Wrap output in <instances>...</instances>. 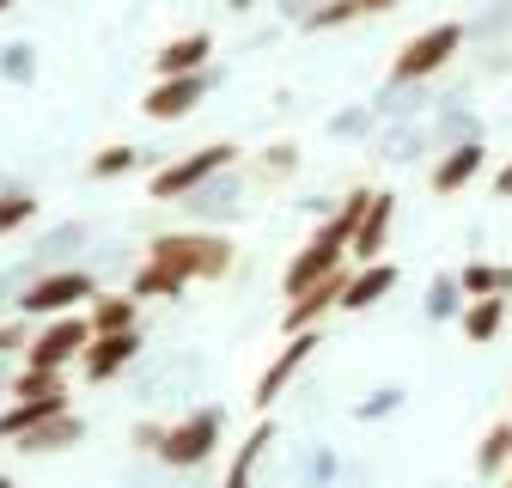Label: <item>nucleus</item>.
I'll list each match as a JSON object with an SVG mask.
<instances>
[{
    "instance_id": "obj_1",
    "label": "nucleus",
    "mask_w": 512,
    "mask_h": 488,
    "mask_svg": "<svg viewBox=\"0 0 512 488\" xmlns=\"http://www.w3.org/2000/svg\"><path fill=\"white\" fill-rule=\"evenodd\" d=\"M141 263L177 275L183 287H196V281H226L232 275L238 244L226 232H159V238H147V257Z\"/></svg>"
},
{
    "instance_id": "obj_2",
    "label": "nucleus",
    "mask_w": 512,
    "mask_h": 488,
    "mask_svg": "<svg viewBox=\"0 0 512 488\" xmlns=\"http://www.w3.org/2000/svg\"><path fill=\"white\" fill-rule=\"evenodd\" d=\"M220 440H226V409H220V403H196L183 421L159 427L153 458H159L165 470H202V464L220 452Z\"/></svg>"
},
{
    "instance_id": "obj_3",
    "label": "nucleus",
    "mask_w": 512,
    "mask_h": 488,
    "mask_svg": "<svg viewBox=\"0 0 512 488\" xmlns=\"http://www.w3.org/2000/svg\"><path fill=\"white\" fill-rule=\"evenodd\" d=\"M98 293V275L92 269H43L31 275L19 293H13V318L25 324H43V318H61V312H86V299Z\"/></svg>"
},
{
    "instance_id": "obj_4",
    "label": "nucleus",
    "mask_w": 512,
    "mask_h": 488,
    "mask_svg": "<svg viewBox=\"0 0 512 488\" xmlns=\"http://www.w3.org/2000/svg\"><path fill=\"white\" fill-rule=\"evenodd\" d=\"M470 43V25L464 19H439L427 31H415L397 55H391V86H421L433 74H445L458 61V49Z\"/></svg>"
},
{
    "instance_id": "obj_5",
    "label": "nucleus",
    "mask_w": 512,
    "mask_h": 488,
    "mask_svg": "<svg viewBox=\"0 0 512 488\" xmlns=\"http://www.w3.org/2000/svg\"><path fill=\"white\" fill-rule=\"evenodd\" d=\"M238 165V147L232 141H208V147H196V153H177V159H165L153 177H147V202H183V196H196L208 177H220V171H232Z\"/></svg>"
},
{
    "instance_id": "obj_6",
    "label": "nucleus",
    "mask_w": 512,
    "mask_h": 488,
    "mask_svg": "<svg viewBox=\"0 0 512 488\" xmlns=\"http://www.w3.org/2000/svg\"><path fill=\"white\" fill-rule=\"evenodd\" d=\"M86 342H92V324H86V312L43 318V324L25 336V354H19V366H31V373H68V366H80Z\"/></svg>"
},
{
    "instance_id": "obj_7",
    "label": "nucleus",
    "mask_w": 512,
    "mask_h": 488,
    "mask_svg": "<svg viewBox=\"0 0 512 488\" xmlns=\"http://www.w3.org/2000/svg\"><path fill=\"white\" fill-rule=\"evenodd\" d=\"M324 348V330H293L281 348H275V360L263 366V373H256V385H250V409L256 415H269V403H281L287 397V385L305 373V360Z\"/></svg>"
},
{
    "instance_id": "obj_8",
    "label": "nucleus",
    "mask_w": 512,
    "mask_h": 488,
    "mask_svg": "<svg viewBox=\"0 0 512 488\" xmlns=\"http://www.w3.org/2000/svg\"><path fill=\"white\" fill-rule=\"evenodd\" d=\"M208 86H214V68H202V74H165V80L147 86L141 116H147V122H183L189 110L208 98Z\"/></svg>"
},
{
    "instance_id": "obj_9",
    "label": "nucleus",
    "mask_w": 512,
    "mask_h": 488,
    "mask_svg": "<svg viewBox=\"0 0 512 488\" xmlns=\"http://www.w3.org/2000/svg\"><path fill=\"white\" fill-rule=\"evenodd\" d=\"M86 244H92V226H86V220H61V226H49V232L31 244L19 269H25V281L43 275V269H74V263L86 257Z\"/></svg>"
},
{
    "instance_id": "obj_10",
    "label": "nucleus",
    "mask_w": 512,
    "mask_h": 488,
    "mask_svg": "<svg viewBox=\"0 0 512 488\" xmlns=\"http://www.w3.org/2000/svg\"><path fill=\"white\" fill-rule=\"evenodd\" d=\"M391 220H397V196H391V190H372L366 208H360L354 226H348V257H354V263H378L384 244H391Z\"/></svg>"
},
{
    "instance_id": "obj_11",
    "label": "nucleus",
    "mask_w": 512,
    "mask_h": 488,
    "mask_svg": "<svg viewBox=\"0 0 512 488\" xmlns=\"http://www.w3.org/2000/svg\"><path fill=\"white\" fill-rule=\"evenodd\" d=\"M135 360H141V330H110V336H92V342H86L80 373H86L92 385H110V379H122Z\"/></svg>"
},
{
    "instance_id": "obj_12",
    "label": "nucleus",
    "mask_w": 512,
    "mask_h": 488,
    "mask_svg": "<svg viewBox=\"0 0 512 488\" xmlns=\"http://www.w3.org/2000/svg\"><path fill=\"white\" fill-rule=\"evenodd\" d=\"M342 275H348V269H336V275H324L317 287L293 293L287 312H281V330H287V336H293V330H324V318L342 305Z\"/></svg>"
},
{
    "instance_id": "obj_13",
    "label": "nucleus",
    "mask_w": 512,
    "mask_h": 488,
    "mask_svg": "<svg viewBox=\"0 0 512 488\" xmlns=\"http://www.w3.org/2000/svg\"><path fill=\"white\" fill-rule=\"evenodd\" d=\"M488 171V147L482 141H452L439 153V165H433V196H458V190H470V183Z\"/></svg>"
},
{
    "instance_id": "obj_14",
    "label": "nucleus",
    "mask_w": 512,
    "mask_h": 488,
    "mask_svg": "<svg viewBox=\"0 0 512 488\" xmlns=\"http://www.w3.org/2000/svg\"><path fill=\"white\" fill-rule=\"evenodd\" d=\"M202 68H214V37L208 31H183V37L159 43V55H153V80H165V74H202Z\"/></svg>"
},
{
    "instance_id": "obj_15",
    "label": "nucleus",
    "mask_w": 512,
    "mask_h": 488,
    "mask_svg": "<svg viewBox=\"0 0 512 488\" xmlns=\"http://www.w3.org/2000/svg\"><path fill=\"white\" fill-rule=\"evenodd\" d=\"M397 287V269L391 263H354L348 275H342V305H336V312H372V305L384 299V293H391Z\"/></svg>"
},
{
    "instance_id": "obj_16",
    "label": "nucleus",
    "mask_w": 512,
    "mask_h": 488,
    "mask_svg": "<svg viewBox=\"0 0 512 488\" xmlns=\"http://www.w3.org/2000/svg\"><path fill=\"white\" fill-rule=\"evenodd\" d=\"M80 440H86V421H80L74 409H61V415H49V421L25 427L13 446H19V452H31V458H43V452H68V446H80Z\"/></svg>"
},
{
    "instance_id": "obj_17",
    "label": "nucleus",
    "mask_w": 512,
    "mask_h": 488,
    "mask_svg": "<svg viewBox=\"0 0 512 488\" xmlns=\"http://www.w3.org/2000/svg\"><path fill=\"white\" fill-rule=\"evenodd\" d=\"M506 318H512V299H506V293H482V299H464V305H458L464 342H494V336L506 330Z\"/></svg>"
},
{
    "instance_id": "obj_18",
    "label": "nucleus",
    "mask_w": 512,
    "mask_h": 488,
    "mask_svg": "<svg viewBox=\"0 0 512 488\" xmlns=\"http://www.w3.org/2000/svg\"><path fill=\"white\" fill-rule=\"evenodd\" d=\"M86 324H92V336L135 330V324H141V299L128 293V287H122V293H104V287H98V293L86 299Z\"/></svg>"
},
{
    "instance_id": "obj_19",
    "label": "nucleus",
    "mask_w": 512,
    "mask_h": 488,
    "mask_svg": "<svg viewBox=\"0 0 512 488\" xmlns=\"http://www.w3.org/2000/svg\"><path fill=\"white\" fill-rule=\"evenodd\" d=\"M61 409H74V397H68V391H49V397H13L7 409H0V440H19L25 427L49 421V415H61Z\"/></svg>"
},
{
    "instance_id": "obj_20",
    "label": "nucleus",
    "mask_w": 512,
    "mask_h": 488,
    "mask_svg": "<svg viewBox=\"0 0 512 488\" xmlns=\"http://www.w3.org/2000/svg\"><path fill=\"white\" fill-rule=\"evenodd\" d=\"M183 208L196 214V220H232V214H238V177H232V171L208 177L196 196H183Z\"/></svg>"
},
{
    "instance_id": "obj_21",
    "label": "nucleus",
    "mask_w": 512,
    "mask_h": 488,
    "mask_svg": "<svg viewBox=\"0 0 512 488\" xmlns=\"http://www.w3.org/2000/svg\"><path fill=\"white\" fill-rule=\"evenodd\" d=\"M269 440H275V421H256L250 434H244V446L232 452V470H226V488H250V476H256V464H263V452H269Z\"/></svg>"
},
{
    "instance_id": "obj_22",
    "label": "nucleus",
    "mask_w": 512,
    "mask_h": 488,
    "mask_svg": "<svg viewBox=\"0 0 512 488\" xmlns=\"http://www.w3.org/2000/svg\"><path fill=\"white\" fill-rule=\"evenodd\" d=\"M299 165H305L299 141H275V147H263V153L250 159V177H256V183H293Z\"/></svg>"
},
{
    "instance_id": "obj_23",
    "label": "nucleus",
    "mask_w": 512,
    "mask_h": 488,
    "mask_svg": "<svg viewBox=\"0 0 512 488\" xmlns=\"http://www.w3.org/2000/svg\"><path fill=\"white\" fill-rule=\"evenodd\" d=\"M506 464H512V421L500 415L488 434H482V446H476V476H506Z\"/></svg>"
},
{
    "instance_id": "obj_24",
    "label": "nucleus",
    "mask_w": 512,
    "mask_h": 488,
    "mask_svg": "<svg viewBox=\"0 0 512 488\" xmlns=\"http://www.w3.org/2000/svg\"><path fill=\"white\" fill-rule=\"evenodd\" d=\"M458 293L464 299H482V293H506L512 299V263H464Z\"/></svg>"
},
{
    "instance_id": "obj_25",
    "label": "nucleus",
    "mask_w": 512,
    "mask_h": 488,
    "mask_svg": "<svg viewBox=\"0 0 512 488\" xmlns=\"http://www.w3.org/2000/svg\"><path fill=\"white\" fill-rule=\"evenodd\" d=\"M0 80H7V86H31L37 80V43H25V37L0 43Z\"/></svg>"
},
{
    "instance_id": "obj_26",
    "label": "nucleus",
    "mask_w": 512,
    "mask_h": 488,
    "mask_svg": "<svg viewBox=\"0 0 512 488\" xmlns=\"http://www.w3.org/2000/svg\"><path fill=\"white\" fill-rule=\"evenodd\" d=\"M141 165V147H128V141H110V147H98L92 159H86V171L98 177V183H110V177H128Z\"/></svg>"
},
{
    "instance_id": "obj_27",
    "label": "nucleus",
    "mask_w": 512,
    "mask_h": 488,
    "mask_svg": "<svg viewBox=\"0 0 512 488\" xmlns=\"http://www.w3.org/2000/svg\"><path fill=\"white\" fill-rule=\"evenodd\" d=\"M128 293H135L141 305H147V299H183V281L165 275V269H153V263H141L135 275H128Z\"/></svg>"
},
{
    "instance_id": "obj_28",
    "label": "nucleus",
    "mask_w": 512,
    "mask_h": 488,
    "mask_svg": "<svg viewBox=\"0 0 512 488\" xmlns=\"http://www.w3.org/2000/svg\"><path fill=\"white\" fill-rule=\"evenodd\" d=\"M37 220V196L31 190H0V238H19Z\"/></svg>"
},
{
    "instance_id": "obj_29",
    "label": "nucleus",
    "mask_w": 512,
    "mask_h": 488,
    "mask_svg": "<svg viewBox=\"0 0 512 488\" xmlns=\"http://www.w3.org/2000/svg\"><path fill=\"white\" fill-rule=\"evenodd\" d=\"M458 305H464L458 275H433V287H427V318H433V324H445V318H458Z\"/></svg>"
},
{
    "instance_id": "obj_30",
    "label": "nucleus",
    "mask_w": 512,
    "mask_h": 488,
    "mask_svg": "<svg viewBox=\"0 0 512 488\" xmlns=\"http://www.w3.org/2000/svg\"><path fill=\"white\" fill-rule=\"evenodd\" d=\"M354 19H360L354 0H324V7H311L299 25H305V31H342V25H354Z\"/></svg>"
},
{
    "instance_id": "obj_31",
    "label": "nucleus",
    "mask_w": 512,
    "mask_h": 488,
    "mask_svg": "<svg viewBox=\"0 0 512 488\" xmlns=\"http://www.w3.org/2000/svg\"><path fill=\"white\" fill-rule=\"evenodd\" d=\"M397 409H403V385H384V391H378V397H366L354 415H360V421H384V415H397Z\"/></svg>"
},
{
    "instance_id": "obj_32",
    "label": "nucleus",
    "mask_w": 512,
    "mask_h": 488,
    "mask_svg": "<svg viewBox=\"0 0 512 488\" xmlns=\"http://www.w3.org/2000/svg\"><path fill=\"white\" fill-rule=\"evenodd\" d=\"M25 318H13V324H0V360H13V354H25Z\"/></svg>"
},
{
    "instance_id": "obj_33",
    "label": "nucleus",
    "mask_w": 512,
    "mask_h": 488,
    "mask_svg": "<svg viewBox=\"0 0 512 488\" xmlns=\"http://www.w3.org/2000/svg\"><path fill=\"white\" fill-rule=\"evenodd\" d=\"M336 135H372V110H342L336 116Z\"/></svg>"
},
{
    "instance_id": "obj_34",
    "label": "nucleus",
    "mask_w": 512,
    "mask_h": 488,
    "mask_svg": "<svg viewBox=\"0 0 512 488\" xmlns=\"http://www.w3.org/2000/svg\"><path fill=\"white\" fill-rule=\"evenodd\" d=\"M354 7H360V19H378V13H397L403 0H354Z\"/></svg>"
},
{
    "instance_id": "obj_35",
    "label": "nucleus",
    "mask_w": 512,
    "mask_h": 488,
    "mask_svg": "<svg viewBox=\"0 0 512 488\" xmlns=\"http://www.w3.org/2000/svg\"><path fill=\"white\" fill-rule=\"evenodd\" d=\"M135 446H141V452L159 446V421H141V427H135Z\"/></svg>"
},
{
    "instance_id": "obj_36",
    "label": "nucleus",
    "mask_w": 512,
    "mask_h": 488,
    "mask_svg": "<svg viewBox=\"0 0 512 488\" xmlns=\"http://www.w3.org/2000/svg\"><path fill=\"white\" fill-rule=\"evenodd\" d=\"M13 373H19V366H13V360H0V409H7V397H13Z\"/></svg>"
},
{
    "instance_id": "obj_37",
    "label": "nucleus",
    "mask_w": 512,
    "mask_h": 488,
    "mask_svg": "<svg viewBox=\"0 0 512 488\" xmlns=\"http://www.w3.org/2000/svg\"><path fill=\"white\" fill-rule=\"evenodd\" d=\"M494 196H506V202H512V159L494 171Z\"/></svg>"
},
{
    "instance_id": "obj_38",
    "label": "nucleus",
    "mask_w": 512,
    "mask_h": 488,
    "mask_svg": "<svg viewBox=\"0 0 512 488\" xmlns=\"http://www.w3.org/2000/svg\"><path fill=\"white\" fill-rule=\"evenodd\" d=\"M226 7H238V13H250V7H256V0H226Z\"/></svg>"
},
{
    "instance_id": "obj_39",
    "label": "nucleus",
    "mask_w": 512,
    "mask_h": 488,
    "mask_svg": "<svg viewBox=\"0 0 512 488\" xmlns=\"http://www.w3.org/2000/svg\"><path fill=\"white\" fill-rule=\"evenodd\" d=\"M13 7H19V0H0V19H7V13H13Z\"/></svg>"
},
{
    "instance_id": "obj_40",
    "label": "nucleus",
    "mask_w": 512,
    "mask_h": 488,
    "mask_svg": "<svg viewBox=\"0 0 512 488\" xmlns=\"http://www.w3.org/2000/svg\"><path fill=\"white\" fill-rule=\"evenodd\" d=\"M0 488H19V482H13V476H0Z\"/></svg>"
},
{
    "instance_id": "obj_41",
    "label": "nucleus",
    "mask_w": 512,
    "mask_h": 488,
    "mask_svg": "<svg viewBox=\"0 0 512 488\" xmlns=\"http://www.w3.org/2000/svg\"><path fill=\"white\" fill-rule=\"evenodd\" d=\"M500 482H506V488H512V464H506V476H500Z\"/></svg>"
},
{
    "instance_id": "obj_42",
    "label": "nucleus",
    "mask_w": 512,
    "mask_h": 488,
    "mask_svg": "<svg viewBox=\"0 0 512 488\" xmlns=\"http://www.w3.org/2000/svg\"><path fill=\"white\" fill-rule=\"evenodd\" d=\"M506 421H512V409H506Z\"/></svg>"
}]
</instances>
